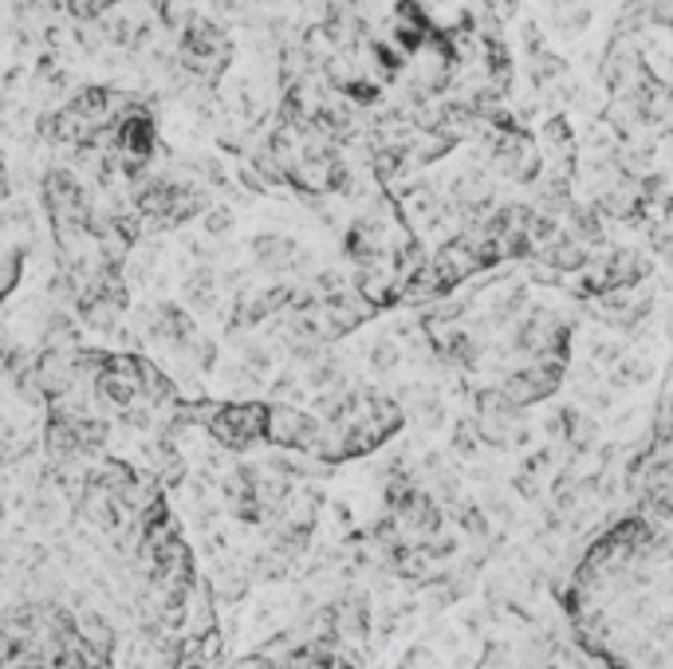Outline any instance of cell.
Instances as JSON below:
<instances>
[{
	"label": "cell",
	"mask_w": 673,
	"mask_h": 669,
	"mask_svg": "<svg viewBox=\"0 0 673 669\" xmlns=\"http://www.w3.org/2000/svg\"><path fill=\"white\" fill-rule=\"evenodd\" d=\"M264 442L283 445V449H308L320 453L323 425L312 413L295 410V406H264Z\"/></svg>",
	"instance_id": "cell-2"
},
{
	"label": "cell",
	"mask_w": 673,
	"mask_h": 669,
	"mask_svg": "<svg viewBox=\"0 0 673 669\" xmlns=\"http://www.w3.org/2000/svg\"><path fill=\"white\" fill-rule=\"evenodd\" d=\"M229 225H233V216L224 213V209H213V213L206 216V233H209V236H221V233H229Z\"/></svg>",
	"instance_id": "cell-6"
},
{
	"label": "cell",
	"mask_w": 673,
	"mask_h": 669,
	"mask_svg": "<svg viewBox=\"0 0 673 669\" xmlns=\"http://www.w3.org/2000/svg\"><path fill=\"white\" fill-rule=\"evenodd\" d=\"M229 59H233V39L224 36V28H217L206 16H186L177 36V63L201 83H213L224 75Z\"/></svg>",
	"instance_id": "cell-1"
},
{
	"label": "cell",
	"mask_w": 673,
	"mask_h": 669,
	"mask_svg": "<svg viewBox=\"0 0 673 669\" xmlns=\"http://www.w3.org/2000/svg\"><path fill=\"white\" fill-rule=\"evenodd\" d=\"M253 253H256V260H260V268H268V272H288V268L300 265V248H295L288 236H276V233L260 236L253 245Z\"/></svg>",
	"instance_id": "cell-4"
},
{
	"label": "cell",
	"mask_w": 673,
	"mask_h": 669,
	"mask_svg": "<svg viewBox=\"0 0 673 669\" xmlns=\"http://www.w3.org/2000/svg\"><path fill=\"white\" fill-rule=\"evenodd\" d=\"M371 363L379 366V371H391V366L398 363V347H394V343H379L371 351Z\"/></svg>",
	"instance_id": "cell-5"
},
{
	"label": "cell",
	"mask_w": 673,
	"mask_h": 669,
	"mask_svg": "<svg viewBox=\"0 0 673 669\" xmlns=\"http://www.w3.org/2000/svg\"><path fill=\"white\" fill-rule=\"evenodd\" d=\"M206 425L224 449H253L256 442H264V406L256 402L217 406Z\"/></svg>",
	"instance_id": "cell-3"
}]
</instances>
